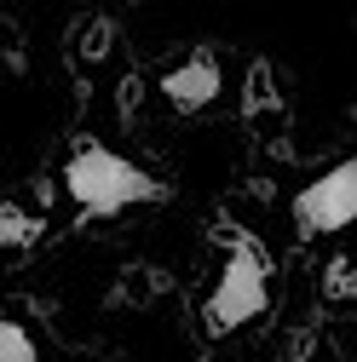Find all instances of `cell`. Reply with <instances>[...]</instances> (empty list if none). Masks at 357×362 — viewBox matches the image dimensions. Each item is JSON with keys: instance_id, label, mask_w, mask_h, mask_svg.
Returning a JSON list of instances; mask_svg holds the SVG:
<instances>
[{"instance_id": "5b68a950", "label": "cell", "mask_w": 357, "mask_h": 362, "mask_svg": "<svg viewBox=\"0 0 357 362\" xmlns=\"http://www.w3.org/2000/svg\"><path fill=\"white\" fill-rule=\"evenodd\" d=\"M242 115H248L254 127L288 115V98L277 93V75H271V64H265V58H254V64H248V81H242Z\"/></svg>"}, {"instance_id": "52a82bcc", "label": "cell", "mask_w": 357, "mask_h": 362, "mask_svg": "<svg viewBox=\"0 0 357 362\" xmlns=\"http://www.w3.org/2000/svg\"><path fill=\"white\" fill-rule=\"evenodd\" d=\"M110 47H115V18H93V23L81 29V40H75V58L81 64H104Z\"/></svg>"}, {"instance_id": "277c9868", "label": "cell", "mask_w": 357, "mask_h": 362, "mask_svg": "<svg viewBox=\"0 0 357 362\" xmlns=\"http://www.w3.org/2000/svg\"><path fill=\"white\" fill-rule=\"evenodd\" d=\"M162 98L178 110V115H196V110H213L219 93H225V69H219L213 52H191V58H178L173 69H162Z\"/></svg>"}, {"instance_id": "7a4b0ae2", "label": "cell", "mask_w": 357, "mask_h": 362, "mask_svg": "<svg viewBox=\"0 0 357 362\" xmlns=\"http://www.w3.org/2000/svg\"><path fill=\"white\" fill-rule=\"evenodd\" d=\"M219 242H225V264H219V282L202 305V328L225 339L271 310V259H265L259 236L231 230V224H219Z\"/></svg>"}, {"instance_id": "6da1fadb", "label": "cell", "mask_w": 357, "mask_h": 362, "mask_svg": "<svg viewBox=\"0 0 357 362\" xmlns=\"http://www.w3.org/2000/svg\"><path fill=\"white\" fill-rule=\"evenodd\" d=\"M64 190L81 213V224L93 218H115L127 207H162L167 202V185L150 178L144 167H132L121 150H104L98 139H81L64 161Z\"/></svg>"}, {"instance_id": "ba28073f", "label": "cell", "mask_w": 357, "mask_h": 362, "mask_svg": "<svg viewBox=\"0 0 357 362\" xmlns=\"http://www.w3.org/2000/svg\"><path fill=\"white\" fill-rule=\"evenodd\" d=\"M0 362H40L35 334L18 322V316H0Z\"/></svg>"}, {"instance_id": "3957f363", "label": "cell", "mask_w": 357, "mask_h": 362, "mask_svg": "<svg viewBox=\"0 0 357 362\" xmlns=\"http://www.w3.org/2000/svg\"><path fill=\"white\" fill-rule=\"evenodd\" d=\"M294 224L300 236H340L357 224V156L334 161L311 185L294 190Z\"/></svg>"}, {"instance_id": "9c48e42d", "label": "cell", "mask_w": 357, "mask_h": 362, "mask_svg": "<svg viewBox=\"0 0 357 362\" xmlns=\"http://www.w3.org/2000/svg\"><path fill=\"white\" fill-rule=\"evenodd\" d=\"M323 293L340 299V305H357V259H334L323 270Z\"/></svg>"}, {"instance_id": "8992f818", "label": "cell", "mask_w": 357, "mask_h": 362, "mask_svg": "<svg viewBox=\"0 0 357 362\" xmlns=\"http://www.w3.org/2000/svg\"><path fill=\"white\" fill-rule=\"evenodd\" d=\"M40 230H47V224H40L35 213H23L18 202L0 207V242H6V247H35V242H40Z\"/></svg>"}]
</instances>
